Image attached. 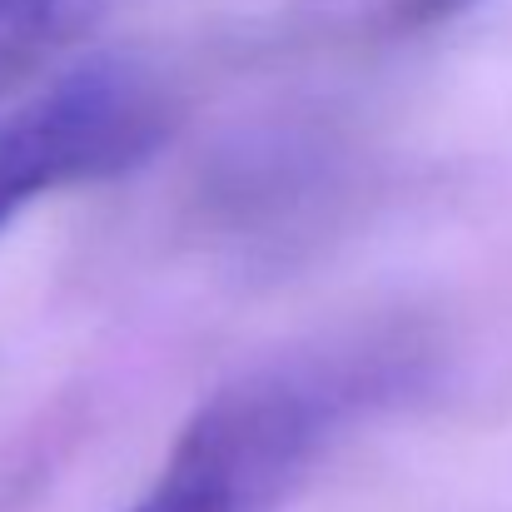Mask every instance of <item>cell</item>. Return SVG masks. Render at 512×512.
Wrapping results in <instances>:
<instances>
[{
	"label": "cell",
	"instance_id": "1",
	"mask_svg": "<svg viewBox=\"0 0 512 512\" xmlns=\"http://www.w3.org/2000/svg\"><path fill=\"white\" fill-rule=\"evenodd\" d=\"M378 363L314 358L214 388L179 428L165 468L125 512H279L373 398Z\"/></svg>",
	"mask_w": 512,
	"mask_h": 512
},
{
	"label": "cell",
	"instance_id": "2",
	"mask_svg": "<svg viewBox=\"0 0 512 512\" xmlns=\"http://www.w3.org/2000/svg\"><path fill=\"white\" fill-rule=\"evenodd\" d=\"M170 140L165 90L115 60L80 65L0 115V229L35 199L115 179Z\"/></svg>",
	"mask_w": 512,
	"mask_h": 512
},
{
	"label": "cell",
	"instance_id": "3",
	"mask_svg": "<svg viewBox=\"0 0 512 512\" xmlns=\"http://www.w3.org/2000/svg\"><path fill=\"white\" fill-rule=\"evenodd\" d=\"M115 0H0V95L25 85Z\"/></svg>",
	"mask_w": 512,
	"mask_h": 512
},
{
	"label": "cell",
	"instance_id": "4",
	"mask_svg": "<svg viewBox=\"0 0 512 512\" xmlns=\"http://www.w3.org/2000/svg\"><path fill=\"white\" fill-rule=\"evenodd\" d=\"M463 5H473V0H398V20L403 25H428V20H443Z\"/></svg>",
	"mask_w": 512,
	"mask_h": 512
}]
</instances>
